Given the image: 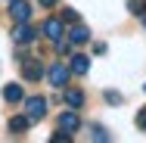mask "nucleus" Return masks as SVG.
Segmentation results:
<instances>
[{
	"label": "nucleus",
	"instance_id": "nucleus-1",
	"mask_svg": "<svg viewBox=\"0 0 146 143\" xmlns=\"http://www.w3.org/2000/svg\"><path fill=\"white\" fill-rule=\"evenodd\" d=\"M68 75H72V69L62 65V62H53V65L47 69V78H50L53 87H65V84H68Z\"/></svg>",
	"mask_w": 146,
	"mask_h": 143
},
{
	"label": "nucleus",
	"instance_id": "nucleus-2",
	"mask_svg": "<svg viewBox=\"0 0 146 143\" xmlns=\"http://www.w3.org/2000/svg\"><path fill=\"white\" fill-rule=\"evenodd\" d=\"M22 78H25V81H40V78H44V65H40L37 59L25 56L22 59Z\"/></svg>",
	"mask_w": 146,
	"mask_h": 143
},
{
	"label": "nucleus",
	"instance_id": "nucleus-3",
	"mask_svg": "<svg viewBox=\"0 0 146 143\" xmlns=\"http://www.w3.org/2000/svg\"><path fill=\"white\" fill-rule=\"evenodd\" d=\"M25 109H28L31 121H40V118L47 115V100H44V96H31V100H25Z\"/></svg>",
	"mask_w": 146,
	"mask_h": 143
},
{
	"label": "nucleus",
	"instance_id": "nucleus-4",
	"mask_svg": "<svg viewBox=\"0 0 146 143\" xmlns=\"http://www.w3.org/2000/svg\"><path fill=\"white\" fill-rule=\"evenodd\" d=\"M40 31H44V37H47V41H53V44L62 41V34H65V28H62V22H59V19H47Z\"/></svg>",
	"mask_w": 146,
	"mask_h": 143
},
{
	"label": "nucleus",
	"instance_id": "nucleus-5",
	"mask_svg": "<svg viewBox=\"0 0 146 143\" xmlns=\"http://www.w3.org/2000/svg\"><path fill=\"white\" fill-rule=\"evenodd\" d=\"M9 16H13L16 22H28L31 19V6L25 0H9Z\"/></svg>",
	"mask_w": 146,
	"mask_h": 143
},
{
	"label": "nucleus",
	"instance_id": "nucleus-6",
	"mask_svg": "<svg viewBox=\"0 0 146 143\" xmlns=\"http://www.w3.org/2000/svg\"><path fill=\"white\" fill-rule=\"evenodd\" d=\"M34 34H37V31L31 28L28 22H19V25L13 28V41H16V44H31V41H34Z\"/></svg>",
	"mask_w": 146,
	"mask_h": 143
},
{
	"label": "nucleus",
	"instance_id": "nucleus-7",
	"mask_svg": "<svg viewBox=\"0 0 146 143\" xmlns=\"http://www.w3.org/2000/svg\"><path fill=\"white\" fill-rule=\"evenodd\" d=\"M78 124H81L78 112H62V115H59V128H62V131L72 134V131H78Z\"/></svg>",
	"mask_w": 146,
	"mask_h": 143
},
{
	"label": "nucleus",
	"instance_id": "nucleus-8",
	"mask_svg": "<svg viewBox=\"0 0 146 143\" xmlns=\"http://www.w3.org/2000/svg\"><path fill=\"white\" fill-rule=\"evenodd\" d=\"M68 69H72V75H87L90 59H87V56H81V53H75V56H72V62H68Z\"/></svg>",
	"mask_w": 146,
	"mask_h": 143
},
{
	"label": "nucleus",
	"instance_id": "nucleus-9",
	"mask_svg": "<svg viewBox=\"0 0 146 143\" xmlns=\"http://www.w3.org/2000/svg\"><path fill=\"white\" fill-rule=\"evenodd\" d=\"M28 128H31L28 115H13V118H9V131H13V134H25Z\"/></svg>",
	"mask_w": 146,
	"mask_h": 143
},
{
	"label": "nucleus",
	"instance_id": "nucleus-10",
	"mask_svg": "<svg viewBox=\"0 0 146 143\" xmlns=\"http://www.w3.org/2000/svg\"><path fill=\"white\" fill-rule=\"evenodd\" d=\"M22 96H25V93H22V84H6L3 87V100H6V103H19Z\"/></svg>",
	"mask_w": 146,
	"mask_h": 143
},
{
	"label": "nucleus",
	"instance_id": "nucleus-11",
	"mask_svg": "<svg viewBox=\"0 0 146 143\" xmlns=\"http://www.w3.org/2000/svg\"><path fill=\"white\" fill-rule=\"evenodd\" d=\"M68 41H72V44H87V41H90V31L84 28V25H75V28L68 31Z\"/></svg>",
	"mask_w": 146,
	"mask_h": 143
},
{
	"label": "nucleus",
	"instance_id": "nucleus-12",
	"mask_svg": "<svg viewBox=\"0 0 146 143\" xmlns=\"http://www.w3.org/2000/svg\"><path fill=\"white\" fill-rule=\"evenodd\" d=\"M65 103H68L72 109H78V106H84V93H81L78 87H68V90H65Z\"/></svg>",
	"mask_w": 146,
	"mask_h": 143
},
{
	"label": "nucleus",
	"instance_id": "nucleus-13",
	"mask_svg": "<svg viewBox=\"0 0 146 143\" xmlns=\"http://www.w3.org/2000/svg\"><path fill=\"white\" fill-rule=\"evenodd\" d=\"M127 6L134 16H146V0H127Z\"/></svg>",
	"mask_w": 146,
	"mask_h": 143
},
{
	"label": "nucleus",
	"instance_id": "nucleus-14",
	"mask_svg": "<svg viewBox=\"0 0 146 143\" xmlns=\"http://www.w3.org/2000/svg\"><path fill=\"white\" fill-rule=\"evenodd\" d=\"M90 137H93V140H109V134H106V128H96V124H93V128H90Z\"/></svg>",
	"mask_w": 146,
	"mask_h": 143
},
{
	"label": "nucleus",
	"instance_id": "nucleus-15",
	"mask_svg": "<svg viewBox=\"0 0 146 143\" xmlns=\"http://www.w3.org/2000/svg\"><path fill=\"white\" fill-rule=\"evenodd\" d=\"M50 140H53V143H68V140H72V134L59 128V131H56V134H53V137H50Z\"/></svg>",
	"mask_w": 146,
	"mask_h": 143
},
{
	"label": "nucleus",
	"instance_id": "nucleus-16",
	"mask_svg": "<svg viewBox=\"0 0 146 143\" xmlns=\"http://www.w3.org/2000/svg\"><path fill=\"white\" fill-rule=\"evenodd\" d=\"M106 103H112V106L121 103V93H118V90H106Z\"/></svg>",
	"mask_w": 146,
	"mask_h": 143
},
{
	"label": "nucleus",
	"instance_id": "nucleus-17",
	"mask_svg": "<svg viewBox=\"0 0 146 143\" xmlns=\"http://www.w3.org/2000/svg\"><path fill=\"white\" fill-rule=\"evenodd\" d=\"M134 121H137V128H140V131H146V109H140V112H137V118H134Z\"/></svg>",
	"mask_w": 146,
	"mask_h": 143
},
{
	"label": "nucleus",
	"instance_id": "nucleus-18",
	"mask_svg": "<svg viewBox=\"0 0 146 143\" xmlns=\"http://www.w3.org/2000/svg\"><path fill=\"white\" fill-rule=\"evenodd\" d=\"M62 22H78V13L75 9H62Z\"/></svg>",
	"mask_w": 146,
	"mask_h": 143
},
{
	"label": "nucleus",
	"instance_id": "nucleus-19",
	"mask_svg": "<svg viewBox=\"0 0 146 143\" xmlns=\"http://www.w3.org/2000/svg\"><path fill=\"white\" fill-rule=\"evenodd\" d=\"M59 0H40V6H56Z\"/></svg>",
	"mask_w": 146,
	"mask_h": 143
},
{
	"label": "nucleus",
	"instance_id": "nucleus-20",
	"mask_svg": "<svg viewBox=\"0 0 146 143\" xmlns=\"http://www.w3.org/2000/svg\"><path fill=\"white\" fill-rule=\"evenodd\" d=\"M143 90H146V84H143Z\"/></svg>",
	"mask_w": 146,
	"mask_h": 143
}]
</instances>
